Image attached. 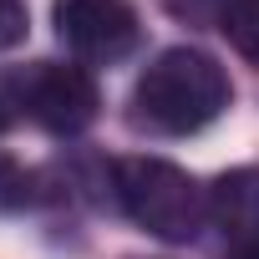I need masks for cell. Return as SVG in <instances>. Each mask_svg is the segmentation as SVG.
<instances>
[{
	"instance_id": "9",
	"label": "cell",
	"mask_w": 259,
	"mask_h": 259,
	"mask_svg": "<svg viewBox=\"0 0 259 259\" xmlns=\"http://www.w3.org/2000/svg\"><path fill=\"white\" fill-rule=\"evenodd\" d=\"M229 6H234V0H168V11H173L178 21H193V26H198V21H213V26H219Z\"/></svg>"
},
{
	"instance_id": "6",
	"label": "cell",
	"mask_w": 259,
	"mask_h": 259,
	"mask_svg": "<svg viewBox=\"0 0 259 259\" xmlns=\"http://www.w3.org/2000/svg\"><path fill=\"white\" fill-rule=\"evenodd\" d=\"M219 31L249 66H259V0H234L219 21Z\"/></svg>"
},
{
	"instance_id": "8",
	"label": "cell",
	"mask_w": 259,
	"mask_h": 259,
	"mask_svg": "<svg viewBox=\"0 0 259 259\" xmlns=\"http://www.w3.org/2000/svg\"><path fill=\"white\" fill-rule=\"evenodd\" d=\"M31 31V11L26 0H0V51H16Z\"/></svg>"
},
{
	"instance_id": "4",
	"label": "cell",
	"mask_w": 259,
	"mask_h": 259,
	"mask_svg": "<svg viewBox=\"0 0 259 259\" xmlns=\"http://www.w3.org/2000/svg\"><path fill=\"white\" fill-rule=\"evenodd\" d=\"M51 21H56V41L87 66L127 61L143 41V21L127 0H56Z\"/></svg>"
},
{
	"instance_id": "1",
	"label": "cell",
	"mask_w": 259,
	"mask_h": 259,
	"mask_svg": "<svg viewBox=\"0 0 259 259\" xmlns=\"http://www.w3.org/2000/svg\"><path fill=\"white\" fill-rule=\"evenodd\" d=\"M234 102L229 71L198 51V46H168L148 61V71L133 87V127L158 138H188L203 133L213 117Z\"/></svg>"
},
{
	"instance_id": "10",
	"label": "cell",
	"mask_w": 259,
	"mask_h": 259,
	"mask_svg": "<svg viewBox=\"0 0 259 259\" xmlns=\"http://www.w3.org/2000/svg\"><path fill=\"white\" fill-rule=\"evenodd\" d=\"M229 259H259V239H254V244H239Z\"/></svg>"
},
{
	"instance_id": "11",
	"label": "cell",
	"mask_w": 259,
	"mask_h": 259,
	"mask_svg": "<svg viewBox=\"0 0 259 259\" xmlns=\"http://www.w3.org/2000/svg\"><path fill=\"white\" fill-rule=\"evenodd\" d=\"M6 127H11V102L0 97V133H6Z\"/></svg>"
},
{
	"instance_id": "7",
	"label": "cell",
	"mask_w": 259,
	"mask_h": 259,
	"mask_svg": "<svg viewBox=\"0 0 259 259\" xmlns=\"http://www.w3.org/2000/svg\"><path fill=\"white\" fill-rule=\"evenodd\" d=\"M31 198H36V178H31L16 158L0 153V213H16V208H26Z\"/></svg>"
},
{
	"instance_id": "2",
	"label": "cell",
	"mask_w": 259,
	"mask_h": 259,
	"mask_svg": "<svg viewBox=\"0 0 259 259\" xmlns=\"http://www.w3.org/2000/svg\"><path fill=\"white\" fill-rule=\"evenodd\" d=\"M122 213L163 244H193L208 219V188H198L168 158H122L112 168Z\"/></svg>"
},
{
	"instance_id": "3",
	"label": "cell",
	"mask_w": 259,
	"mask_h": 259,
	"mask_svg": "<svg viewBox=\"0 0 259 259\" xmlns=\"http://www.w3.org/2000/svg\"><path fill=\"white\" fill-rule=\"evenodd\" d=\"M6 97H11V107H21L36 127H46L56 138L87 133L97 122V112H102L97 76L81 61H31V66H16V71H6Z\"/></svg>"
},
{
	"instance_id": "5",
	"label": "cell",
	"mask_w": 259,
	"mask_h": 259,
	"mask_svg": "<svg viewBox=\"0 0 259 259\" xmlns=\"http://www.w3.org/2000/svg\"><path fill=\"white\" fill-rule=\"evenodd\" d=\"M208 219L213 229H224L234 244H254L259 239V168H229L213 178L208 188Z\"/></svg>"
}]
</instances>
